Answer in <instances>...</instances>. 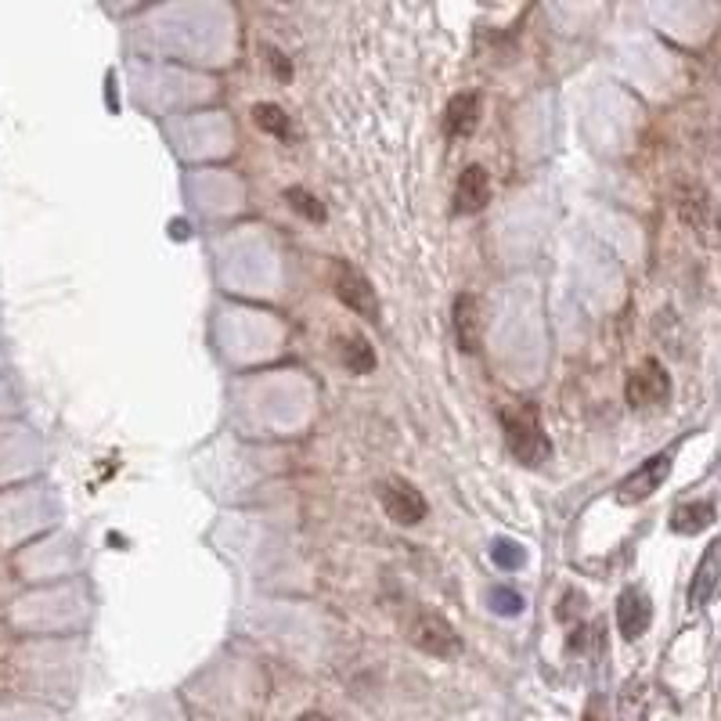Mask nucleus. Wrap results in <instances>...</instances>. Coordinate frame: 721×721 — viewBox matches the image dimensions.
I'll list each match as a JSON object with an SVG mask.
<instances>
[{"instance_id":"obj_3","label":"nucleus","mask_w":721,"mask_h":721,"mask_svg":"<svg viewBox=\"0 0 721 721\" xmlns=\"http://www.w3.org/2000/svg\"><path fill=\"white\" fill-rule=\"evenodd\" d=\"M328 278H332V293H336V299L346 311L365 317V322H372V325L379 322L383 307H379V296H375V285L365 278V271L354 267L351 260H336Z\"/></svg>"},{"instance_id":"obj_14","label":"nucleus","mask_w":721,"mask_h":721,"mask_svg":"<svg viewBox=\"0 0 721 721\" xmlns=\"http://www.w3.org/2000/svg\"><path fill=\"white\" fill-rule=\"evenodd\" d=\"M714 524V501L697 498V501H682L671 512V530L674 534H700Z\"/></svg>"},{"instance_id":"obj_5","label":"nucleus","mask_w":721,"mask_h":721,"mask_svg":"<svg viewBox=\"0 0 721 721\" xmlns=\"http://www.w3.org/2000/svg\"><path fill=\"white\" fill-rule=\"evenodd\" d=\"M408 639L415 649H423V653L437 657V660H451L461 653V634L455 631V624L444 613H433V610H423V613L412 617Z\"/></svg>"},{"instance_id":"obj_8","label":"nucleus","mask_w":721,"mask_h":721,"mask_svg":"<svg viewBox=\"0 0 721 721\" xmlns=\"http://www.w3.org/2000/svg\"><path fill=\"white\" fill-rule=\"evenodd\" d=\"M451 322H455V343L461 354H480L484 346V303L476 293H458L451 303Z\"/></svg>"},{"instance_id":"obj_10","label":"nucleus","mask_w":721,"mask_h":721,"mask_svg":"<svg viewBox=\"0 0 721 721\" xmlns=\"http://www.w3.org/2000/svg\"><path fill=\"white\" fill-rule=\"evenodd\" d=\"M653 624V606H649V596L642 588H624L617 599V628L628 642L642 639Z\"/></svg>"},{"instance_id":"obj_4","label":"nucleus","mask_w":721,"mask_h":721,"mask_svg":"<svg viewBox=\"0 0 721 721\" xmlns=\"http://www.w3.org/2000/svg\"><path fill=\"white\" fill-rule=\"evenodd\" d=\"M624 400L631 412H653L671 400V375L657 357H646L624 379Z\"/></svg>"},{"instance_id":"obj_1","label":"nucleus","mask_w":721,"mask_h":721,"mask_svg":"<svg viewBox=\"0 0 721 721\" xmlns=\"http://www.w3.org/2000/svg\"><path fill=\"white\" fill-rule=\"evenodd\" d=\"M501 433L505 444H509L512 458L527 469H541L548 458H552V440L541 426V408L534 400L512 404V408H501Z\"/></svg>"},{"instance_id":"obj_2","label":"nucleus","mask_w":721,"mask_h":721,"mask_svg":"<svg viewBox=\"0 0 721 721\" xmlns=\"http://www.w3.org/2000/svg\"><path fill=\"white\" fill-rule=\"evenodd\" d=\"M671 202H674L678 221H682L689 235L700 245H707V250H718L721 245V213H718L714 195L707 192V184L697 177H674Z\"/></svg>"},{"instance_id":"obj_15","label":"nucleus","mask_w":721,"mask_h":721,"mask_svg":"<svg viewBox=\"0 0 721 721\" xmlns=\"http://www.w3.org/2000/svg\"><path fill=\"white\" fill-rule=\"evenodd\" d=\"M253 123L256 130H264V134L278 138V141H293V120H288V112L282 105H274V101H260L253 105Z\"/></svg>"},{"instance_id":"obj_7","label":"nucleus","mask_w":721,"mask_h":721,"mask_svg":"<svg viewBox=\"0 0 721 721\" xmlns=\"http://www.w3.org/2000/svg\"><path fill=\"white\" fill-rule=\"evenodd\" d=\"M671 466H674V451H657V455H649L639 469L620 480L617 501H620V505H639V501H646V498H653L657 490L663 487V480L671 476Z\"/></svg>"},{"instance_id":"obj_17","label":"nucleus","mask_w":721,"mask_h":721,"mask_svg":"<svg viewBox=\"0 0 721 721\" xmlns=\"http://www.w3.org/2000/svg\"><path fill=\"white\" fill-rule=\"evenodd\" d=\"M524 596L519 591H512V588H505V585H495L490 588V610L495 613H501V617H519L524 613Z\"/></svg>"},{"instance_id":"obj_19","label":"nucleus","mask_w":721,"mask_h":721,"mask_svg":"<svg viewBox=\"0 0 721 721\" xmlns=\"http://www.w3.org/2000/svg\"><path fill=\"white\" fill-rule=\"evenodd\" d=\"M267 62H271L274 77H278L282 83H285V80H293V65H288V58H285L278 48H267Z\"/></svg>"},{"instance_id":"obj_20","label":"nucleus","mask_w":721,"mask_h":721,"mask_svg":"<svg viewBox=\"0 0 721 721\" xmlns=\"http://www.w3.org/2000/svg\"><path fill=\"white\" fill-rule=\"evenodd\" d=\"M296 721H332L328 714H322V711H307V714H299Z\"/></svg>"},{"instance_id":"obj_13","label":"nucleus","mask_w":721,"mask_h":721,"mask_svg":"<svg viewBox=\"0 0 721 721\" xmlns=\"http://www.w3.org/2000/svg\"><path fill=\"white\" fill-rule=\"evenodd\" d=\"M336 357L351 375L375 372V346L360 332H343V336H336Z\"/></svg>"},{"instance_id":"obj_11","label":"nucleus","mask_w":721,"mask_h":721,"mask_svg":"<svg viewBox=\"0 0 721 721\" xmlns=\"http://www.w3.org/2000/svg\"><path fill=\"white\" fill-rule=\"evenodd\" d=\"M490 202V173L480 163H469L455 184V213L473 216Z\"/></svg>"},{"instance_id":"obj_16","label":"nucleus","mask_w":721,"mask_h":721,"mask_svg":"<svg viewBox=\"0 0 721 721\" xmlns=\"http://www.w3.org/2000/svg\"><path fill=\"white\" fill-rule=\"evenodd\" d=\"M282 199L288 202V210L303 216V221H311V224H325V221H328V213H325V206H322V199H317L314 192H307V187H299V184L285 187Z\"/></svg>"},{"instance_id":"obj_6","label":"nucleus","mask_w":721,"mask_h":721,"mask_svg":"<svg viewBox=\"0 0 721 721\" xmlns=\"http://www.w3.org/2000/svg\"><path fill=\"white\" fill-rule=\"evenodd\" d=\"M379 505H383V512L400 527H418L429 512L423 490H418L412 480H404V476H389V480L379 484Z\"/></svg>"},{"instance_id":"obj_12","label":"nucleus","mask_w":721,"mask_h":721,"mask_svg":"<svg viewBox=\"0 0 721 721\" xmlns=\"http://www.w3.org/2000/svg\"><path fill=\"white\" fill-rule=\"evenodd\" d=\"M476 123H480V94L476 91H461L455 94L451 101H447V109H444V134L451 138V141H461V138H469Z\"/></svg>"},{"instance_id":"obj_9","label":"nucleus","mask_w":721,"mask_h":721,"mask_svg":"<svg viewBox=\"0 0 721 721\" xmlns=\"http://www.w3.org/2000/svg\"><path fill=\"white\" fill-rule=\"evenodd\" d=\"M718 585H721V538H714L711 545L703 548L697 570H692V581H689V610H703V606L714 599Z\"/></svg>"},{"instance_id":"obj_18","label":"nucleus","mask_w":721,"mask_h":721,"mask_svg":"<svg viewBox=\"0 0 721 721\" xmlns=\"http://www.w3.org/2000/svg\"><path fill=\"white\" fill-rule=\"evenodd\" d=\"M490 559H495L501 570H519V567H524V562H527V552H524V548H519L516 541L498 538L495 548H490Z\"/></svg>"}]
</instances>
